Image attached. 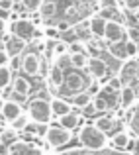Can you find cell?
<instances>
[{
    "label": "cell",
    "mask_w": 139,
    "mask_h": 155,
    "mask_svg": "<svg viewBox=\"0 0 139 155\" xmlns=\"http://www.w3.org/2000/svg\"><path fill=\"white\" fill-rule=\"evenodd\" d=\"M10 69H12V71H20V69H22V55L12 57V59H10Z\"/></svg>",
    "instance_id": "cell-36"
},
{
    "label": "cell",
    "mask_w": 139,
    "mask_h": 155,
    "mask_svg": "<svg viewBox=\"0 0 139 155\" xmlns=\"http://www.w3.org/2000/svg\"><path fill=\"white\" fill-rule=\"evenodd\" d=\"M20 71L27 77H39V73H41V57L35 51L22 53V69Z\"/></svg>",
    "instance_id": "cell-7"
},
{
    "label": "cell",
    "mask_w": 139,
    "mask_h": 155,
    "mask_svg": "<svg viewBox=\"0 0 139 155\" xmlns=\"http://www.w3.org/2000/svg\"><path fill=\"white\" fill-rule=\"evenodd\" d=\"M125 51H128V59H135L139 55V43L131 41V39H125Z\"/></svg>",
    "instance_id": "cell-26"
},
{
    "label": "cell",
    "mask_w": 139,
    "mask_h": 155,
    "mask_svg": "<svg viewBox=\"0 0 139 155\" xmlns=\"http://www.w3.org/2000/svg\"><path fill=\"white\" fill-rule=\"evenodd\" d=\"M128 126H129V130L135 134V137H139V104L135 106V108L129 110V114H128Z\"/></svg>",
    "instance_id": "cell-24"
},
{
    "label": "cell",
    "mask_w": 139,
    "mask_h": 155,
    "mask_svg": "<svg viewBox=\"0 0 139 155\" xmlns=\"http://www.w3.org/2000/svg\"><path fill=\"white\" fill-rule=\"evenodd\" d=\"M8 153H10V155H43V151H41L39 147H35L34 143H30V141H24V140L10 143Z\"/></svg>",
    "instance_id": "cell-12"
},
{
    "label": "cell",
    "mask_w": 139,
    "mask_h": 155,
    "mask_svg": "<svg viewBox=\"0 0 139 155\" xmlns=\"http://www.w3.org/2000/svg\"><path fill=\"white\" fill-rule=\"evenodd\" d=\"M24 114V108H22V104L20 102H16V100H6V104H4V108H2V118L6 122H14L16 118H20Z\"/></svg>",
    "instance_id": "cell-16"
},
{
    "label": "cell",
    "mask_w": 139,
    "mask_h": 155,
    "mask_svg": "<svg viewBox=\"0 0 139 155\" xmlns=\"http://www.w3.org/2000/svg\"><path fill=\"white\" fill-rule=\"evenodd\" d=\"M137 98V91L133 87H124L120 91V108L121 110H129L133 104H135Z\"/></svg>",
    "instance_id": "cell-18"
},
{
    "label": "cell",
    "mask_w": 139,
    "mask_h": 155,
    "mask_svg": "<svg viewBox=\"0 0 139 155\" xmlns=\"http://www.w3.org/2000/svg\"><path fill=\"white\" fill-rule=\"evenodd\" d=\"M135 22H137V26H139V10L135 12Z\"/></svg>",
    "instance_id": "cell-43"
},
{
    "label": "cell",
    "mask_w": 139,
    "mask_h": 155,
    "mask_svg": "<svg viewBox=\"0 0 139 155\" xmlns=\"http://www.w3.org/2000/svg\"><path fill=\"white\" fill-rule=\"evenodd\" d=\"M0 8L12 12V8H14V0H0Z\"/></svg>",
    "instance_id": "cell-39"
},
{
    "label": "cell",
    "mask_w": 139,
    "mask_h": 155,
    "mask_svg": "<svg viewBox=\"0 0 139 155\" xmlns=\"http://www.w3.org/2000/svg\"><path fill=\"white\" fill-rule=\"evenodd\" d=\"M4 30H6V20H2V18H0V35L4 34Z\"/></svg>",
    "instance_id": "cell-41"
},
{
    "label": "cell",
    "mask_w": 139,
    "mask_h": 155,
    "mask_svg": "<svg viewBox=\"0 0 139 155\" xmlns=\"http://www.w3.org/2000/svg\"><path fill=\"white\" fill-rule=\"evenodd\" d=\"M37 14L43 22H51L53 18H57V4L53 2V0H43Z\"/></svg>",
    "instance_id": "cell-19"
},
{
    "label": "cell",
    "mask_w": 139,
    "mask_h": 155,
    "mask_svg": "<svg viewBox=\"0 0 139 155\" xmlns=\"http://www.w3.org/2000/svg\"><path fill=\"white\" fill-rule=\"evenodd\" d=\"M100 4V8H114V6H120L118 0H96Z\"/></svg>",
    "instance_id": "cell-38"
},
{
    "label": "cell",
    "mask_w": 139,
    "mask_h": 155,
    "mask_svg": "<svg viewBox=\"0 0 139 155\" xmlns=\"http://www.w3.org/2000/svg\"><path fill=\"white\" fill-rule=\"evenodd\" d=\"M124 8L128 12H137L139 10V0H124Z\"/></svg>",
    "instance_id": "cell-32"
},
{
    "label": "cell",
    "mask_w": 139,
    "mask_h": 155,
    "mask_svg": "<svg viewBox=\"0 0 139 155\" xmlns=\"http://www.w3.org/2000/svg\"><path fill=\"white\" fill-rule=\"evenodd\" d=\"M88 73L92 75V79H98L102 83V87L106 84V77L110 75V69L100 57H90L88 61Z\"/></svg>",
    "instance_id": "cell-11"
},
{
    "label": "cell",
    "mask_w": 139,
    "mask_h": 155,
    "mask_svg": "<svg viewBox=\"0 0 139 155\" xmlns=\"http://www.w3.org/2000/svg\"><path fill=\"white\" fill-rule=\"evenodd\" d=\"M88 83H90V81H88ZM88 83H86V79L82 77L80 69L71 67V71H65V83H63V87L59 88V92L63 96H69V98H71V96L86 91Z\"/></svg>",
    "instance_id": "cell-2"
},
{
    "label": "cell",
    "mask_w": 139,
    "mask_h": 155,
    "mask_svg": "<svg viewBox=\"0 0 139 155\" xmlns=\"http://www.w3.org/2000/svg\"><path fill=\"white\" fill-rule=\"evenodd\" d=\"M106 24H108V20H104L100 14H96V16H92L90 20H88V26H90V34H92V38H96V39H104V31H106Z\"/></svg>",
    "instance_id": "cell-17"
},
{
    "label": "cell",
    "mask_w": 139,
    "mask_h": 155,
    "mask_svg": "<svg viewBox=\"0 0 139 155\" xmlns=\"http://www.w3.org/2000/svg\"><path fill=\"white\" fill-rule=\"evenodd\" d=\"M10 14H12L10 10H4V8H0V18H2V20H6V22H8V20H10Z\"/></svg>",
    "instance_id": "cell-40"
},
{
    "label": "cell",
    "mask_w": 139,
    "mask_h": 155,
    "mask_svg": "<svg viewBox=\"0 0 139 155\" xmlns=\"http://www.w3.org/2000/svg\"><path fill=\"white\" fill-rule=\"evenodd\" d=\"M43 34L47 35V38H51V39H59V35H61V31L57 30L55 26H47L45 30H43Z\"/></svg>",
    "instance_id": "cell-31"
},
{
    "label": "cell",
    "mask_w": 139,
    "mask_h": 155,
    "mask_svg": "<svg viewBox=\"0 0 139 155\" xmlns=\"http://www.w3.org/2000/svg\"><path fill=\"white\" fill-rule=\"evenodd\" d=\"M125 30H128V26H124V24H120V22H112V20H110V22L106 24L104 39H106L108 43H114V41H125V39H128V35H125Z\"/></svg>",
    "instance_id": "cell-9"
},
{
    "label": "cell",
    "mask_w": 139,
    "mask_h": 155,
    "mask_svg": "<svg viewBox=\"0 0 139 155\" xmlns=\"http://www.w3.org/2000/svg\"><path fill=\"white\" fill-rule=\"evenodd\" d=\"M45 140L51 147L59 149V147H65V145L73 140V132L67 130V128H63V126H49V132H47Z\"/></svg>",
    "instance_id": "cell-4"
},
{
    "label": "cell",
    "mask_w": 139,
    "mask_h": 155,
    "mask_svg": "<svg viewBox=\"0 0 139 155\" xmlns=\"http://www.w3.org/2000/svg\"><path fill=\"white\" fill-rule=\"evenodd\" d=\"M59 126H63V128H67V130H76V128H80V116L76 112H69V114H65V116H61L59 118Z\"/></svg>",
    "instance_id": "cell-20"
},
{
    "label": "cell",
    "mask_w": 139,
    "mask_h": 155,
    "mask_svg": "<svg viewBox=\"0 0 139 155\" xmlns=\"http://www.w3.org/2000/svg\"><path fill=\"white\" fill-rule=\"evenodd\" d=\"M88 61H90V55H86V53H69V63H71V67L75 69H88Z\"/></svg>",
    "instance_id": "cell-22"
},
{
    "label": "cell",
    "mask_w": 139,
    "mask_h": 155,
    "mask_svg": "<svg viewBox=\"0 0 139 155\" xmlns=\"http://www.w3.org/2000/svg\"><path fill=\"white\" fill-rule=\"evenodd\" d=\"M27 116L30 120L39 122V124H49L53 120V110H51V100L45 98H34L27 104Z\"/></svg>",
    "instance_id": "cell-3"
},
{
    "label": "cell",
    "mask_w": 139,
    "mask_h": 155,
    "mask_svg": "<svg viewBox=\"0 0 139 155\" xmlns=\"http://www.w3.org/2000/svg\"><path fill=\"white\" fill-rule=\"evenodd\" d=\"M41 2L43 0H24V6H26V10H30V12H39Z\"/></svg>",
    "instance_id": "cell-29"
},
{
    "label": "cell",
    "mask_w": 139,
    "mask_h": 155,
    "mask_svg": "<svg viewBox=\"0 0 139 155\" xmlns=\"http://www.w3.org/2000/svg\"><path fill=\"white\" fill-rule=\"evenodd\" d=\"M61 155H98V153H90V149H71V151H65Z\"/></svg>",
    "instance_id": "cell-35"
},
{
    "label": "cell",
    "mask_w": 139,
    "mask_h": 155,
    "mask_svg": "<svg viewBox=\"0 0 139 155\" xmlns=\"http://www.w3.org/2000/svg\"><path fill=\"white\" fill-rule=\"evenodd\" d=\"M118 77L121 79L124 87H133V84H139V63L135 59H125L124 65H121Z\"/></svg>",
    "instance_id": "cell-5"
},
{
    "label": "cell",
    "mask_w": 139,
    "mask_h": 155,
    "mask_svg": "<svg viewBox=\"0 0 139 155\" xmlns=\"http://www.w3.org/2000/svg\"><path fill=\"white\" fill-rule=\"evenodd\" d=\"M137 92H139V91H137Z\"/></svg>",
    "instance_id": "cell-44"
},
{
    "label": "cell",
    "mask_w": 139,
    "mask_h": 155,
    "mask_svg": "<svg viewBox=\"0 0 139 155\" xmlns=\"http://www.w3.org/2000/svg\"><path fill=\"white\" fill-rule=\"evenodd\" d=\"M106 84H108L110 88H114V91H121V88H124V83H121V79H120L118 75H112V77L108 79V83H106Z\"/></svg>",
    "instance_id": "cell-28"
},
{
    "label": "cell",
    "mask_w": 139,
    "mask_h": 155,
    "mask_svg": "<svg viewBox=\"0 0 139 155\" xmlns=\"http://www.w3.org/2000/svg\"><path fill=\"white\" fill-rule=\"evenodd\" d=\"M128 151H129V155H139V137L131 140V143H129Z\"/></svg>",
    "instance_id": "cell-37"
},
{
    "label": "cell",
    "mask_w": 139,
    "mask_h": 155,
    "mask_svg": "<svg viewBox=\"0 0 139 155\" xmlns=\"http://www.w3.org/2000/svg\"><path fill=\"white\" fill-rule=\"evenodd\" d=\"M27 41H24L22 38H18L16 34H4V49L10 53V57H18L22 55L24 49H26Z\"/></svg>",
    "instance_id": "cell-10"
},
{
    "label": "cell",
    "mask_w": 139,
    "mask_h": 155,
    "mask_svg": "<svg viewBox=\"0 0 139 155\" xmlns=\"http://www.w3.org/2000/svg\"><path fill=\"white\" fill-rule=\"evenodd\" d=\"M125 35H128V39H131V41H137V43H139V28L128 26V30H125Z\"/></svg>",
    "instance_id": "cell-30"
},
{
    "label": "cell",
    "mask_w": 139,
    "mask_h": 155,
    "mask_svg": "<svg viewBox=\"0 0 139 155\" xmlns=\"http://www.w3.org/2000/svg\"><path fill=\"white\" fill-rule=\"evenodd\" d=\"M4 104H6V100L0 96V116H2V108H4Z\"/></svg>",
    "instance_id": "cell-42"
},
{
    "label": "cell",
    "mask_w": 139,
    "mask_h": 155,
    "mask_svg": "<svg viewBox=\"0 0 139 155\" xmlns=\"http://www.w3.org/2000/svg\"><path fill=\"white\" fill-rule=\"evenodd\" d=\"M27 122H30V116H27V114H22V116H20V118H16V120L12 122L10 126L16 130V132H18V130H24V128H26V126H27Z\"/></svg>",
    "instance_id": "cell-27"
},
{
    "label": "cell",
    "mask_w": 139,
    "mask_h": 155,
    "mask_svg": "<svg viewBox=\"0 0 139 155\" xmlns=\"http://www.w3.org/2000/svg\"><path fill=\"white\" fill-rule=\"evenodd\" d=\"M120 116H121V112H118V114H100V116H96V120H94V126H96L98 130H102V132L110 137L112 134L118 132Z\"/></svg>",
    "instance_id": "cell-8"
},
{
    "label": "cell",
    "mask_w": 139,
    "mask_h": 155,
    "mask_svg": "<svg viewBox=\"0 0 139 155\" xmlns=\"http://www.w3.org/2000/svg\"><path fill=\"white\" fill-rule=\"evenodd\" d=\"M79 141L82 147L90 149V151H102L108 145L110 137L102 130H98L94 124H84L79 130Z\"/></svg>",
    "instance_id": "cell-1"
},
{
    "label": "cell",
    "mask_w": 139,
    "mask_h": 155,
    "mask_svg": "<svg viewBox=\"0 0 139 155\" xmlns=\"http://www.w3.org/2000/svg\"><path fill=\"white\" fill-rule=\"evenodd\" d=\"M131 140H133V137L129 136L128 132H121V130H120V132H116V134H112V136H110L108 145L114 149V151H128Z\"/></svg>",
    "instance_id": "cell-13"
},
{
    "label": "cell",
    "mask_w": 139,
    "mask_h": 155,
    "mask_svg": "<svg viewBox=\"0 0 139 155\" xmlns=\"http://www.w3.org/2000/svg\"><path fill=\"white\" fill-rule=\"evenodd\" d=\"M10 31L16 34L18 38H22L24 41H31V39L37 35V28L31 20H26V18H20V20H14L10 26Z\"/></svg>",
    "instance_id": "cell-6"
},
{
    "label": "cell",
    "mask_w": 139,
    "mask_h": 155,
    "mask_svg": "<svg viewBox=\"0 0 139 155\" xmlns=\"http://www.w3.org/2000/svg\"><path fill=\"white\" fill-rule=\"evenodd\" d=\"M92 98H94V96H92L88 91H82V92H79V94L71 96V102H73V106H75V108H80V110H82L84 106H88V104L92 102Z\"/></svg>",
    "instance_id": "cell-23"
},
{
    "label": "cell",
    "mask_w": 139,
    "mask_h": 155,
    "mask_svg": "<svg viewBox=\"0 0 139 155\" xmlns=\"http://www.w3.org/2000/svg\"><path fill=\"white\" fill-rule=\"evenodd\" d=\"M12 81H14V71L10 69V65H6V67H0V91L8 88Z\"/></svg>",
    "instance_id": "cell-25"
},
{
    "label": "cell",
    "mask_w": 139,
    "mask_h": 155,
    "mask_svg": "<svg viewBox=\"0 0 139 155\" xmlns=\"http://www.w3.org/2000/svg\"><path fill=\"white\" fill-rule=\"evenodd\" d=\"M108 53L118 61H125L128 59V51H125V41H114L108 43Z\"/></svg>",
    "instance_id": "cell-21"
},
{
    "label": "cell",
    "mask_w": 139,
    "mask_h": 155,
    "mask_svg": "<svg viewBox=\"0 0 139 155\" xmlns=\"http://www.w3.org/2000/svg\"><path fill=\"white\" fill-rule=\"evenodd\" d=\"M73 102H69V100H65L63 96H53L51 98V110H53V116L55 118H61L65 116V114L73 112Z\"/></svg>",
    "instance_id": "cell-15"
},
{
    "label": "cell",
    "mask_w": 139,
    "mask_h": 155,
    "mask_svg": "<svg viewBox=\"0 0 139 155\" xmlns=\"http://www.w3.org/2000/svg\"><path fill=\"white\" fill-rule=\"evenodd\" d=\"M82 114H84V116H98L100 112H98V108L94 106V102H90L88 106H84V108H82Z\"/></svg>",
    "instance_id": "cell-34"
},
{
    "label": "cell",
    "mask_w": 139,
    "mask_h": 155,
    "mask_svg": "<svg viewBox=\"0 0 139 155\" xmlns=\"http://www.w3.org/2000/svg\"><path fill=\"white\" fill-rule=\"evenodd\" d=\"M10 59H12L10 53H8V51L2 47V49H0V67H6V65H10Z\"/></svg>",
    "instance_id": "cell-33"
},
{
    "label": "cell",
    "mask_w": 139,
    "mask_h": 155,
    "mask_svg": "<svg viewBox=\"0 0 139 155\" xmlns=\"http://www.w3.org/2000/svg\"><path fill=\"white\" fill-rule=\"evenodd\" d=\"M12 94L20 96V98H27L31 94V83L22 75L14 77V81H12Z\"/></svg>",
    "instance_id": "cell-14"
}]
</instances>
